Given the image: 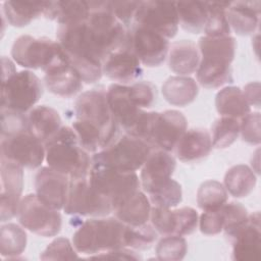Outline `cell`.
Here are the masks:
<instances>
[{"mask_svg":"<svg viewBox=\"0 0 261 261\" xmlns=\"http://www.w3.org/2000/svg\"><path fill=\"white\" fill-rule=\"evenodd\" d=\"M157 239V231L148 224L126 225L123 231V246L133 250H147Z\"/></svg>","mask_w":261,"mask_h":261,"instance_id":"60d3db41","label":"cell"},{"mask_svg":"<svg viewBox=\"0 0 261 261\" xmlns=\"http://www.w3.org/2000/svg\"><path fill=\"white\" fill-rule=\"evenodd\" d=\"M260 6L259 1L229 2L226 17L230 29L240 36L253 34L259 25Z\"/></svg>","mask_w":261,"mask_h":261,"instance_id":"603a6c76","label":"cell"},{"mask_svg":"<svg viewBox=\"0 0 261 261\" xmlns=\"http://www.w3.org/2000/svg\"><path fill=\"white\" fill-rule=\"evenodd\" d=\"M74 114L76 119L89 122L100 130L104 148L118 138L119 124L110 110L107 93L103 87L83 92L75 100Z\"/></svg>","mask_w":261,"mask_h":261,"instance_id":"5b68a950","label":"cell"},{"mask_svg":"<svg viewBox=\"0 0 261 261\" xmlns=\"http://www.w3.org/2000/svg\"><path fill=\"white\" fill-rule=\"evenodd\" d=\"M196 73L198 83L207 89H216L233 82L231 65L223 61L201 58Z\"/></svg>","mask_w":261,"mask_h":261,"instance_id":"1f68e13d","label":"cell"},{"mask_svg":"<svg viewBox=\"0 0 261 261\" xmlns=\"http://www.w3.org/2000/svg\"><path fill=\"white\" fill-rule=\"evenodd\" d=\"M90 15L86 21L89 40L102 63L113 51L127 46L128 29L112 13L109 1H89Z\"/></svg>","mask_w":261,"mask_h":261,"instance_id":"3957f363","label":"cell"},{"mask_svg":"<svg viewBox=\"0 0 261 261\" xmlns=\"http://www.w3.org/2000/svg\"><path fill=\"white\" fill-rule=\"evenodd\" d=\"M47 1H5L2 11L9 24L22 28L35 18L44 15Z\"/></svg>","mask_w":261,"mask_h":261,"instance_id":"f546056e","label":"cell"},{"mask_svg":"<svg viewBox=\"0 0 261 261\" xmlns=\"http://www.w3.org/2000/svg\"><path fill=\"white\" fill-rule=\"evenodd\" d=\"M109 3L114 16L128 29L134 21L140 1H109Z\"/></svg>","mask_w":261,"mask_h":261,"instance_id":"f5cc1de1","label":"cell"},{"mask_svg":"<svg viewBox=\"0 0 261 261\" xmlns=\"http://www.w3.org/2000/svg\"><path fill=\"white\" fill-rule=\"evenodd\" d=\"M1 157L35 169L45 159V144L29 129L1 138Z\"/></svg>","mask_w":261,"mask_h":261,"instance_id":"5bb4252c","label":"cell"},{"mask_svg":"<svg viewBox=\"0 0 261 261\" xmlns=\"http://www.w3.org/2000/svg\"><path fill=\"white\" fill-rule=\"evenodd\" d=\"M63 210L68 215L103 217L113 211L110 201L90 184L88 176L70 179Z\"/></svg>","mask_w":261,"mask_h":261,"instance_id":"8fae6325","label":"cell"},{"mask_svg":"<svg viewBox=\"0 0 261 261\" xmlns=\"http://www.w3.org/2000/svg\"><path fill=\"white\" fill-rule=\"evenodd\" d=\"M198 49L203 59H211L231 63L236 53V40L231 36L226 37H207L199 39Z\"/></svg>","mask_w":261,"mask_h":261,"instance_id":"d6a6232c","label":"cell"},{"mask_svg":"<svg viewBox=\"0 0 261 261\" xmlns=\"http://www.w3.org/2000/svg\"><path fill=\"white\" fill-rule=\"evenodd\" d=\"M145 192L148 194L151 204L156 207L173 208L176 207L182 199L181 186L171 177L150 187Z\"/></svg>","mask_w":261,"mask_h":261,"instance_id":"d590c367","label":"cell"},{"mask_svg":"<svg viewBox=\"0 0 261 261\" xmlns=\"http://www.w3.org/2000/svg\"><path fill=\"white\" fill-rule=\"evenodd\" d=\"M28 129V115L1 108V138L9 137Z\"/></svg>","mask_w":261,"mask_h":261,"instance_id":"7dc6e473","label":"cell"},{"mask_svg":"<svg viewBox=\"0 0 261 261\" xmlns=\"http://www.w3.org/2000/svg\"><path fill=\"white\" fill-rule=\"evenodd\" d=\"M243 93L250 106H254L256 108L260 107V83L259 82H253V83L247 84L243 90Z\"/></svg>","mask_w":261,"mask_h":261,"instance_id":"11a10c76","label":"cell"},{"mask_svg":"<svg viewBox=\"0 0 261 261\" xmlns=\"http://www.w3.org/2000/svg\"><path fill=\"white\" fill-rule=\"evenodd\" d=\"M197 82L188 75H174L168 77L162 85L164 99L173 106L184 107L191 104L198 96Z\"/></svg>","mask_w":261,"mask_h":261,"instance_id":"f1b7e54d","label":"cell"},{"mask_svg":"<svg viewBox=\"0 0 261 261\" xmlns=\"http://www.w3.org/2000/svg\"><path fill=\"white\" fill-rule=\"evenodd\" d=\"M45 160L49 167L70 179L87 177L92 167V159L70 126H61L45 143Z\"/></svg>","mask_w":261,"mask_h":261,"instance_id":"7a4b0ae2","label":"cell"},{"mask_svg":"<svg viewBox=\"0 0 261 261\" xmlns=\"http://www.w3.org/2000/svg\"><path fill=\"white\" fill-rule=\"evenodd\" d=\"M76 250L66 238H57L41 253L42 260H67L77 258Z\"/></svg>","mask_w":261,"mask_h":261,"instance_id":"bcb514c9","label":"cell"},{"mask_svg":"<svg viewBox=\"0 0 261 261\" xmlns=\"http://www.w3.org/2000/svg\"><path fill=\"white\" fill-rule=\"evenodd\" d=\"M221 209L223 213V230L231 239L248 222V210L239 202L225 203L221 206Z\"/></svg>","mask_w":261,"mask_h":261,"instance_id":"7bdbcfd3","label":"cell"},{"mask_svg":"<svg viewBox=\"0 0 261 261\" xmlns=\"http://www.w3.org/2000/svg\"><path fill=\"white\" fill-rule=\"evenodd\" d=\"M175 6L179 24L184 30L192 34H199L204 30L208 14L207 2H175Z\"/></svg>","mask_w":261,"mask_h":261,"instance_id":"e575fe53","label":"cell"},{"mask_svg":"<svg viewBox=\"0 0 261 261\" xmlns=\"http://www.w3.org/2000/svg\"><path fill=\"white\" fill-rule=\"evenodd\" d=\"M232 259L241 261H259L261 257L260 213L249 215L248 222L231 238Z\"/></svg>","mask_w":261,"mask_h":261,"instance_id":"ffe728a7","label":"cell"},{"mask_svg":"<svg viewBox=\"0 0 261 261\" xmlns=\"http://www.w3.org/2000/svg\"><path fill=\"white\" fill-rule=\"evenodd\" d=\"M212 146L216 149H225L238 139L240 135V122L238 119L221 116L211 126Z\"/></svg>","mask_w":261,"mask_h":261,"instance_id":"ab89813d","label":"cell"},{"mask_svg":"<svg viewBox=\"0 0 261 261\" xmlns=\"http://www.w3.org/2000/svg\"><path fill=\"white\" fill-rule=\"evenodd\" d=\"M175 159L167 151L153 149L141 168L140 181L144 191L171 177L175 169Z\"/></svg>","mask_w":261,"mask_h":261,"instance_id":"7402d4cb","label":"cell"},{"mask_svg":"<svg viewBox=\"0 0 261 261\" xmlns=\"http://www.w3.org/2000/svg\"><path fill=\"white\" fill-rule=\"evenodd\" d=\"M229 2H207V20L204 33L207 37L217 38L230 36V27L226 17Z\"/></svg>","mask_w":261,"mask_h":261,"instance_id":"74e56055","label":"cell"},{"mask_svg":"<svg viewBox=\"0 0 261 261\" xmlns=\"http://www.w3.org/2000/svg\"><path fill=\"white\" fill-rule=\"evenodd\" d=\"M1 255L8 259L15 258L22 254L27 247V232L16 223H6L0 229Z\"/></svg>","mask_w":261,"mask_h":261,"instance_id":"8d00e7d4","label":"cell"},{"mask_svg":"<svg viewBox=\"0 0 261 261\" xmlns=\"http://www.w3.org/2000/svg\"><path fill=\"white\" fill-rule=\"evenodd\" d=\"M260 113L250 112L241 118L240 134L242 139L251 145L260 144Z\"/></svg>","mask_w":261,"mask_h":261,"instance_id":"681fc988","label":"cell"},{"mask_svg":"<svg viewBox=\"0 0 261 261\" xmlns=\"http://www.w3.org/2000/svg\"><path fill=\"white\" fill-rule=\"evenodd\" d=\"M73 128L81 146L88 153H96L104 148V142L100 130L84 120L75 119L72 122Z\"/></svg>","mask_w":261,"mask_h":261,"instance_id":"ee69618b","label":"cell"},{"mask_svg":"<svg viewBox=\"0 0 261 261\" xmlns=\"http://www.w3.org/2000/svg\"><path fill=\"white\" fill-rule=\"evenodd\" d=\"M152 150L146 141L124 134L108 147L94 153L92 163L124 172H136L142 168Z\"/></svg>","mask_w":261,"mask_h":261,"instance_id":"8992f818","label":"cell"},{"mask_svg":"<svg viewBox=\"0 0 261 261\" xmlns=\"http://www.w3.org/2000/svg\"><path fill=\"white\" fill-rule=\"evenodd\" d=\"M151 202L140 190L114 208L115 217L126 225H141L148 222L151 213Z\"/></svg>","mask_w":261,"mask_h":261,"instance_id":"83f0119b","label":"cell"},{"mask_svg":"<svg viewBox=\"0 0 261 261\" xmlns=\"http://www.w3.org/2000/svg\"><path fill=\"white\" fill-rule=\"evenodd\" d=\"M187 126V118L180 111L165 110L158 112L148 143L152 149L170 152L175 149L181 136L186 133Z\"/></svg>","mask_w":261,"mask_h":261,"instance_id":"e0dca14e","label":"cell"},{"mask_svg":"<svg viewBox=\"0 0 261 261\" xmlns=\"http://www.w3.org/2000/svg\"><path fill=\"white\" fill-rule=\"evenodd\" d=\"M142 63L133 51L122 47L111 52L102 63V72L116 84L126 85L139 80L143 74Z\"/></svg>","mask_w":261,"mask_h":261,"instance_id":"d6986e66","label":"cell"},{"mask_svg":"<svg viewBox=\"0 0 261 261\" xmlns=\"http://www.w3.org/2000/svg\"><path fill=\"white\" fill-rule=\"evenodd\" d=\"M133 24L152 30L166 39L173 38L179 24L175 2L140 1Z\"/></svg>","mask_w":261,"mask_h":261,"instance_id":"4fadbf2b","label":"cell"},{"mask_svg":"<svg viewBox=\"0 0 261 261\" xmlns=\"http://www.w3.org/2000/svg\"><path fill=\"white\" fill-rule=\"evenodd\" d=\"M44 82L54 95L70 98L83 89V81L67 60L54 65L45 71Z\"/></svg>","mask_w":261,"mask_h":261,"instance_id":"44dd1931","label":"cell"},{"mask_svg":"<svg viewBox=\"0 0 261 261\" xmlns=\"http://www.w3.org/2000/svg\"><path fill=\"white\" fill-rule=\"evenodd\" d=\"M23 190V167L1 157V221L12 219L18 213Z\"/></svg>","mask_w":261,"mask_h":261,"instance_id":"2e32d148","label":"cell"},{"mask_svg":"<svg viewBox=\"0 0 261 261\" xmlns=\"http://www.w3.org/2000/svg\"><path fill=\"white\" fill-rule=\"evenodd\" d=\"M127 47L146 66L160 65L166 58L169 50L168 39L162 35L139 25L128 31Z\"/></svg>","mask_w":261,"mask_h":261,"instance_id":"9a60e30c","label":"cell"},{"mask_svg":"<svg viewBox=\"0 0 261 261\" xmlns=\"http://www.w3.org/2000/svg\"><path fill=\"white\" fill-rule=\"evenodd\" d=\"M212 147L209 132L203 128H191L181 136L175 147V153L182 162H197L207 157Z\"/></svg>","mask_w":261,"mask_h":261,"instance_id":"cb8c5ba5","label":"cell"},{"mask_svg":"<svg viewBox=\"0 0 261 261\" xmlns=\"http://www.w3.org/2000/svg\"><path fill=\"white\" fill-rule=\"evenodd\" d=\"M257 182L254 171L245 164L231 166L224 175L223 186L234 198H244L252 193Z\"/></svg>","mask_w":261,"mask_h":261,"instance_id":"836d02e7","label":"cell"},{"mask_svg":"<svg viewBox=\"0 0 261 261\" xmlns=\"http://www.w3.org/2000/svg\"><path fill=\"white\" fill-rule=\"evenodd\" d=\"M58 211L43 203L36 194H29L21 199L17 216L22 227L49 238L61 230L62 218Z\"/></svg>","mask_w":261,"mask_h":261,"instance_id":"7c38bea8","label":"cell"},{"mask_svg":"<svg viewBox=\"0 0 261 261\" xmlns=\"http://www.w3.org/2000/svg\"><path fill=\"white\" fill-rule=\"evenodd\" d=\"M70 178L49 166L39 169L35 177V190L38 198L46 205L60 210L63 209Z\"/></svg>","mask_w":261,"mask_h":261,"instance_id":"ac0fdd59","label":"cell"},{"mask_svg":"<svg viewBox=\"0 0 261 261\" xmlns=\"http://www.w3.org/2000/svg\"><path fill=\"white\" fill-rule=\"evenodd\" d=\"M134 103L140 108H150L156 101V88L150 82H136L128 86Z\"/></svg>","mask_w":261,"mask_h":261,"instance_id":"c3c4849f","label":"cell"},{"mask_svg":"<svg viewBox=\"0 0 261 261\" xmlns=\"http://www.w3.org/2000/svg\"><path fill=\"white\" fill-rule=\"evenodd\" d=\"M57 42L61 46L70 66L83 82H98L102 72V61L96 54L86 31V21L60 24L56 32Z\"/></svg>","mask_w":261,"mask_h":261,"instance_id":"6da1fadb","label":"cell"},{"mask_svg":"<svg viewBox=\"0 0 261 261\" xmlns=\"http://www.w3.org/2000/svg\"><path fill=\"white\" fill-rule=\"evenodd\" d=\"M228 193L223 184L209 179L201 184L197 192V204L203 211L216 210L227 201Z\"/></svg>","mask_w":261,"mask_h":261,"instance_id":"f35d334b","label":"cell"},{"mask_svg":"<svg viewBox=\"0 0 261 261\" xmlns=\"http://www.w3.org/2000/svg\"><path fill=\"white\" fill-rule=\"evenodd\" d=\"M43 95L41 80L31 70L15 71L1 83V108L20 113L30 111Z\"/></svg>","mask_w":261,"mask_h":261,"instance_id":"ba28073f","label":"cell"},{"mask_svg":"<svg viewBox=\"0 0 261 261\" xmlns=\"http://www.w3.org/2000/svg\"><path fill=\"white\" fill-rule=\"evenodd\" d=\"M125 224L116 217H93L81 223L72 236L77 253L96 255L122 248Z\"/></svg>","mask_w":261,"mask_h":261,"instance_id":"277c9868","label":"cell"},{"mask_svg":"<svg viewBox=\"0 0 261 261\" xmlns=\"http://www.w3.org/2000/svg\"><path fill=\"white\" fill-rule=\"evenodd\" d=\"M88 178L94 189L110 201L113 210L139 191L141 185L136 172H124L93 163Z\"/></svg>","mask_w":261,"mask_h":261,"instance_id":"30bf717a","label":"cell"},{"mask_svg":"<svg viewBox=\"0 0 261 261\" xmlns=\"http://www.w3.org/2000/svg\"><path fill=\"white\" fill-rule=\"evenodd\" d=\"M176 217V228L175 236H187L193 233L199 223V215L197 211L192 207H181L175 209Z\"/></svg>","mask_w":261,"mask_h":261,"instance_id":"f907efd6","label":"cell"},{"mask_svg":"<svg viewBox=\"0 0 261 261\" xmlns=\"http://www.w3.org/2000/svg\"><path fill=\"white\" fill-rule=\"evenodd\" d=\"M215 107L222 116L242 118L251 112V106L246 100L243 90L228 86L221 89L215 97Z\"/></svg>","mask_w":261,"mask_h":261,"instance_id":"4dcf8cb0","label":"cell"},{"mask_svg":"<svg viewBox=\"0 0 261 261\" xmlns=\"http://www.w3.org/2000/svg\"><path fill=\"white\" fill-rule=\"evenodd\" d=\"M199 227L202 233L214 236L223 230V213L221 207L216 210L204 211L199 219Z\"/></svg>","mask_w":261,"mask_h":261,"instance_id":"816d5d0a","label":"cell"},{"mask_svg":"<svg viewBox=\"0 0 261 261\" xmlns=\"http://www.w3.org/2000/svg\"><path fill=\"white\" fill-rule=\"evenodd\" d=\"M90 258H104V259H119V260H139L142 259V257L135 252L133 249H127L126 247L112 249L106 252H102L93 256H90Z\"/></svg>","mask_w":261,"mask_h":261,"instance_id":"db71d44e","label":"cell"},{"mask_svg":"<svg viewBox=\"0 0 261 261\" xmlns=\"http://www.w3.org/2000/svg\"><path fill=\"white\" fill-rule=\"evenodd\" d=\"M152 226L162 236L175 234L176 217L174 210L163 207H152L150 213Z\"/></svg>","mask_w":261,"mask_h":261,"instance_id":"f6af8a7d","label":"cell"},{"mask_svg":"<svg viewBox=\"0 0 261 261\" xmlns=\"http://www.w3.org/2000/svg\"><path fill=\"white\" fill-rule=\"evenodd\" d=\"M28 121L29 130L44 144L61 128L59 113L47 105H39L32 108L28 114Z\"/></svg>","mask_w":261,"mask_h":261,"instance_id":"484cf974","label":"cell"},{"mask_svg":"<svg viewBox=\"0 0 261 261\" xmlns=\"http://www.w3.org/2000/svg\"><path fill=\"white\" fill-rule=\"evenodd\" d=\"M90 15L88 1H47L44 11L46 18L60 24H72L87 21Z\"/></svg>","mask_w":261,"mask_h":261,"instance_id":"4316f807","label":"cell"},{"mask_svg":"<svg viewBox=\"0 0 261 261\" xmlns=\"http://www.w3.org/2000/svg\"><path fill=\"white\" fill-rule=\"evenodd\" d=\"M13 60L29 69H50L65 60V54L57 41L22 35L16 38L11 48Z\"/></svg>","mask_w":261,"mask_h":261,"instance_id":"52a82bcc","label":"cell"},{"mask_svg":"<svg viewBox=\"0 0 261 261\" xmlns=\"http://www.w3.org/2000/svg\"><path fill=\"white\" fill-rule=\"evenodd\" d=\"M200 59L198 46L191 40L173 42L168 50V66L178 75H189L197 71Z\"/></svg>","mask_w":261,"mask_h":261,"instance_id":"d4e9b609","label":"cell"},{"mask_svg":"<svg viewBox=\"0 0 261 261\" xmlns=\"http://www.w3.org/2000/svg\"><path fill=\"white\" fill-rule=\"evenodd\" d=\"M157 259L163 261H178L185 258L188 245L181 236H164L156 246Z\"/></svg>","mask_w":261,"mask_h":261,"instance_id":"b9f144b4","label":"cell"},{"mask_svg":"<svg viewBox=\"0 0 261 261\" xmlns=\"http://www.w3.org/2000/svg\"><path fill=\"white\" fill-rule=\"evenodd\" d=\"M110 110L125 134L143 139L150 122V113L138 107L130 98L127 85L111 84L106 90Z\"/></svg>","mask_w":261,"mask_h":261,"instance_id":"9c48e42d","label":"cell"}]
</instances>
